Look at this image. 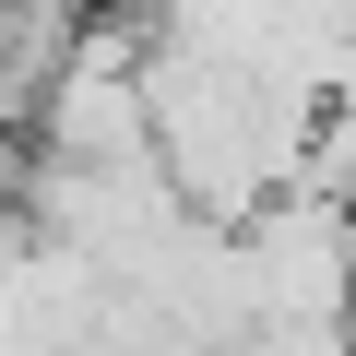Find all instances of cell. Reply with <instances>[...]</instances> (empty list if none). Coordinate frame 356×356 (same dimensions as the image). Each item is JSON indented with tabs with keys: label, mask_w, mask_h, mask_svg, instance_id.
Wrapping results in <instances>:
<instances>
[{
	"label": "cell",
	"mask_w": 356,
	"mask_h": 356,
	"mask_svg": "<svg viewBox=\"0 0 356 356\" xmlns=\"http://www.w3.org/2000/svg\"><path fill=\"white\" fill-rule=\"evenodd\" d=\"M238 273H250V332L261 321H356V214L297 191L238 226Z\"/></svg>",
	"instance_id": "6da1fadb"
}]
</instances>
